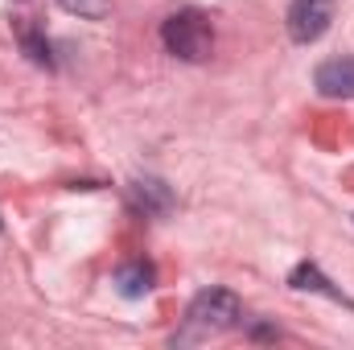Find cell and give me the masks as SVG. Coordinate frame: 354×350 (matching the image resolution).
Instances as JSON below:
<instances>
[{"mask_svg":"<svg viewBox=\"0 0 354 350\" xmlns=\"http://www.w3.org/2000/svg\"><path fill=\"white\" fill-rule=\"evenodd\" d=\"M313 87L326 99H354V58H326L313 75Z\"/></svg>","mask_w":354,"mask_h":350,"instance_id":"cell-4","label":"cell"},{"mask_svg":"<svg viewBox=\"0 0 354 350\" xmlns=\"http://www.w3.org/2000/svg\"><path fill=\"white\" fill-rule=\"evenodd\" d=\"M288 288H297V293H322V297H330V301L351 305V301L342 297V288H334V284L322 276V268H317V264H297V268H292V276H288Z\"/></svg>","mask_w":354,"mask_h":350,"instance_id":"cell-5","label":"cell"},{"mask_svg":"<svg viewBox=\"0 0 354 350\" xmlns=\"http://www.w3.org/2000/svg\"><path fill=\"white\" fill-rule=\"evenodd\" d=\"M21 46H25L29 62H37V66H46V71L54 66V58H50V46H46V42H41V37H37L33 29H25V33H21Z\"/></svg>","mask_w":354,"mask_h":350,"instance_id":"cell-9","label":"cell"},{"mask_svg":"<svg viewBox=\"0 0 354 350\" xmlns=\"http://www.w3.org/2000/svg\"><path fill=\"white\" fill-rule=\"evenodd\" d=\"M334 21V0H292L288 4V37L297 46L317 42Z\"/></svg>","mask_w":354,"mask_h":350,"instance_id":"cell-3","label":"cell"},{"mask_svg":"<svg viewBox=\"0 0 354 350\" xmlns=\"http://www.w3.org/2000/svg\"><path fill=\"white\" fill-rule=\"evenodd\" d=\"M132 202H136L145 214H165V210L174 206V194H169L165 181L145 177V181H132Z\"/></svg>","mask_w":354,"mask_h":350,"instance_id":"cell-7","label":"cell"},{"mask_svg":"<svg viewBox=\"0 0 354 350\" xmlns=\"http://www.w3.org/2000/svg\"><path fill=\"white\" fill-rule=\"evenodd\" d=\"M243 322V305L231 288H202L189 309H185V330L174 342H194V338H210V334H227Z\"/></svg>","mask_w":354,"mask_h":350,"instance_id":"cell-1","label":"cell"},{"mask_svg":"<svg viewBox=\"0 0 354 350\" xmlns=\"http://www.w3.org/2000/svg\"><path fill=\"white\" fill-rule=\"evenodd\" d=\"M66 12H75V17H83V21H103L107 12H111V0H58Z\"/></svg>","mask_w":354,"mask_h":350,"instance_id":"cell-8","label":"cell"},{"mask_svg":"<svg viewBox=\"0 0 354 350\" xmlns=\"http://www.w3.org/2000/svg\"><path fill=\"white\" fill-rule=\"evenodd\" d=\"M115 288L128 297V301H140L153 293V268L145 260H128L120 272H115Z\"/></svg>","mask_w":354,"mask_h":350,"instance_id":"cell-6","label":"cell"},{"mask_svg":"<svg viewBox=\"0 0 354 350\" xmlns=\"http://www.w3.org/2000/svg\"><path fill=\"white\" fill-rule=\"evenodd\" d=\"M161 42L181 62H206L210 50H214V29L202 12H174L161 25Z\"/></svg>","mask_w":354,"mask_h":350,"instance_id":"cell-2","label":"cell"}]
</instances>
